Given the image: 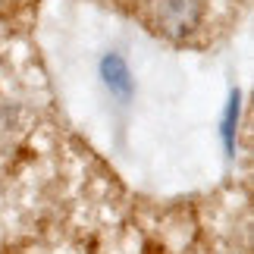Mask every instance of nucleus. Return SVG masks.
<instances>
[{"instance_id": "nucleus-1", "label": "nucleus", "mask_w": 254, "mask_h": 254, "mask_svg": "<svg viewBox=\"0 0 254 254\" xmlns=\"http://www.w3.org/2000/svg\"><path fill=\"white\" fill-rule=\"evenodd\" d=\"M201 22V0H160L157 3V25L160 32L182 38L194 32Z\"/></svg>"}, {"instance_id": "nucleus-2", "label": "nucleus", "mask_w": 254, "mask_h": 254, "mask_svg": "<svg viewBox=\"0 0 254 254\" xmlns=\"http://www.w3.org/2000/svg\"><path fill=\"white\" fill-rule=\"evenodd\" d=\"M101 75H104V82L107 88L113 91V97H129L132 94V79H129V66H126V60L120 54H107L104 57V63H101Z\"/></svg>"}]
</instances>
